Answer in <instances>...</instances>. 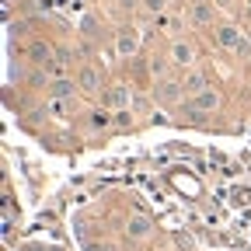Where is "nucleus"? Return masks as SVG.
<instances>
[{"instance_id": "f257e3e1", "label": "nucleus", "mask_w": 251, "mask_h": 251, "mask_svg": "<svg viewBox=\"0 0 251 251\" xmlns=\"http://www.w3.org/2000/svg\"><path fill=\"white\" fill-rule=\"evenodd\" d=\"M153 101L157 105H178L181 98H185V87H181V80H171V77H164V80H157L153 84Z\"/></svg>"}, {"instance_id": "f03ea898", "label": "nucleus", "mask_w": 251, "mask_h": 251, "mask_svg": "<svg viewBox=\"0 0 251 251\" xmlns=\"http://www.w3.org/2000/svg\"><path fill=\"white\" fill-rule=\"evenodd\" d=\"M136 49H140V31H136V28H122L119 35H115V52H119L122 59H133Z\"/></svg>"}, {"instance_id": "7ed1b4c3", "label": "nucleus", "mask_w": 251, "mask_h": 251, "mask_svg": "<svg viewBox=\"0 0 251 251\" xmlns=\"http://www.w3.org/2000/svg\"><path fill=\"white\" fill-rule=\"evenodd\" d=\"M105 108H115V112H122V108H129V87L126 84H112L108 91H105Z\"/></svg>"}, {"instance_id": "20e7f679", "label": "nucleus", "mask_w": 251, "mask_h": 251, "mask_svg": "<svg viewBox=\"0 0 251 251\" xmlns=\"http://www.w3.org/2000/svg\"><path fill=\"white\" fill-rule=\"evenodd\" d=\"M77 87H80L84 94L101 91V74L94 70V67H80V74H77Z\"/></svg>"}, {"instance_id": "39448f33", "label": "nucleus", "mask_w": 251, "mask_h": 251, "mask_svg": "<svg viewBox=\"0 0 251 251\" xmlns=\"http://www.w3.org/2000/svg\"><path fill=\"white\" fill-rule=\"evenodd\" d=\"M188 108H196V112H202V115H206V112H213V108H220V94H216L213 87H206L202 94H196V98H192V101H188Z\"/></svg>"}, {"instance_id": "423d86ee", "label": "nucleus", "mask_w": 251, "mask_h": 251, "mask_svg": "<svg viewBox=\"0 0 251 251\" xmlns=\"http://www.w3.org/2000/svg\"><path fill=\"white\" fill-rule=\"evenodd\" d=\"M171 63H178V67H192V63H196V49L188 42H175L171 46Z\"/></svg>"}, {"instance_id": "0eeeda50", "label": "nucleus", "mask_w": 251, "mask_h": 251, "mask_svg": "<svg viewBox=\"0 0 251 251\" xmlns=\"http://www.w3.org/2000/svg\"><path fill=\"white\" fill-rule=\"evenodd\" d=\"M216 42L224 46V49H237V46L244 42V35H241V31H237L234 25H224V28L216 31Z\"/></svg>"}, {"instance_id": "6e6552de", "label": "nucleus", "mask_w": 251, "mask_h": 251, "mask_svg": "<svg viewBox=\"0 0 251 251\" xmlns=\"http://www.w3.org/2000/svg\"><path fill=\"white\" fill-rule=\"evenodd\" d=\"M206 84H209V77H206V74H199V70H192V74H188V77L181 80L185 94H192V98H196V94H202V91H206Z\"/></svg>"}, {"instance_id": "1a4fd4ad", "label": "nucleus", "mask_w": 251, "mask_h": 251, "mask_svg": "<svg viewBox=\"0 0 251 251\" xmlns=\"http://www.w3.org/2000/svg\"><path fill=\"white\" fill-rule=\"evenodd\" d=\"M74 80H67V77H59V80H52L49 87H46V94L49 98H74Z\"/></svg>"}, {"instance_id": "9d476101", "label": "nucleus", "mask_w": 251, "mask_h": 251, "mask_svg": "<svg viewBox=\"0 0 251 251\" xmlns=\"http://www.w3.org/2000/svg\"><path fill=\"white\" fill-rule=\"evenodd\" d=\"M28 56H31V63H35V67H49V63H52V49H49L46 42H31Z\"/></svg>"}, {"instance_id": "9b49d317", "label": "nucleus", "mask_w": 251, "mask_h": 251, "mask_svg": "<svg viewBox=\"0 0 251 251\" xmlns=\"http://www.w3.org/2000/svg\"><path fill=\"white\" fill-rule=\"evenodd\" d=\"M91 129H108V126H115V115L108 108H98V112H91Z\"/></svg>"}, {"instance_id": "f8f14e48", "label": "nucleus", "mask_w": 251, "mask_h": 251, "mask_svg": "<svg viewBox=\"0 0 251 251\" xmlns=\"http://www.w3.org/2000/svg\"><path fill=\"white\" fill-rule=\"evenodd\" d=\"M192 21L196 25H209L213 21V7L206 4V0H196V4H192Z\"/></svg>"}, {"instance_id": "ddd939ff", "label": "nucleus", "mask_w": 251, "mask_h": 251, "mask_svg": "<svg viewBox=\"0 0 251 251\" xmlns=\"http://www.w3.org/2000/svg\"><path fill=\"white\" fill-rule=\"evenodd\" d=\"M126 230H129V237H147L153 227H150V220L147 216H133L129 220V227H126Z\"/></svg>"}, {"instance_id": "4468645a", "label": "nucleus", "mask_w": 251, "mask_h": 251, "mask_svg": "<svg viewBox=\"0 0 251 251\" xmlns=\"http://www.w3.org/2000/svg\"><path fill=\"white\" fill-rule=\"evenodd\" d=\"M115 129H133V112L129 108L115 112Z\"/></svg>"}, {"instance_id": "2eb2a0df", "label": "nucleus", "mask_w": 251, "mask_h": 251, "mask_svg": "<svg viewBox=\"0 0 251 251\" xmlns=\"http://www.w3.org/2000/svg\"><path fill=\"white\" fill-rule=\"evenodd\" d=\"M150 74H153V77H161V80H164V77H168V63H164L161 56H153V59H150Z\"/></svg>"}, {"instance_id": "dca6fc26", "label": "nucleus", "mask_w": 251, "mask_h": 251, "mask_svg": "<svg viewBox=\"0 0 251 251\" xmlns=\"http://www.w3.org/2000/svg\"><path fill=\"white\" fill-rule=\"evenodd\" d=\"M234 52H237V56H241V59H248V56H251V42H248V39H244V42H241V46H237V49H234Z\"/></svg>"}, {"instance_id": "f3484780", "label": "nucleus", "mask_w": 251, "mask_h": 251, "mask_svg": "<svg viewBox=\"0 0 251 251\" xmlns=\"http://www.w3.org/2000/svg\"><path fill=\"white\" fill-rule=\"evenodd\" d=\"M147 7H150L153 14H161V11H164V0H147Z\"/></svg>"}, {"instance_id": "a211bd4d", "label": "nucleus", "mask_w": 251, "mask_h": 251, "mask_svg": "<svg viewBox=\"0 0 251 251\" xmlns=\"http://www.w3.org/2000/svg\"><path fill=\"white\" fill-rule=\"evenodd\" d=\"M84 251H112V248H108V244H94V241H87Z\"/></svg>"}]
</instances>
